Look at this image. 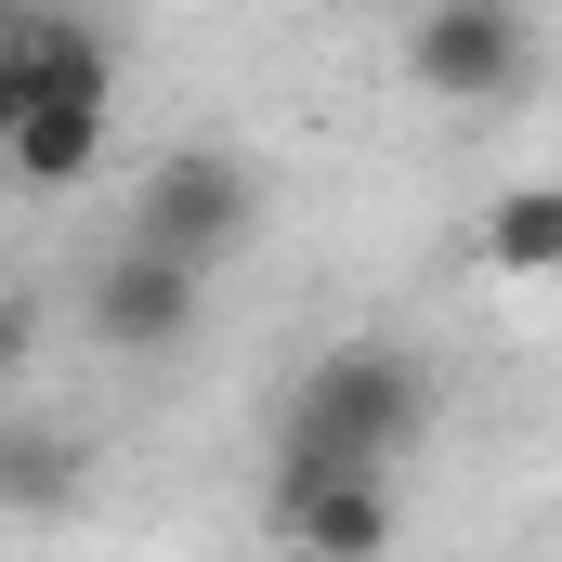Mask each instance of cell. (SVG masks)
Returning <instances> with one entry per match:
<instances>
[{
  "instance_id": "1",
  "label": "cell",
  "mask_w": 562,
  "mask_h": 562,
  "mask_svg": "<svg viewBox=\"0 0 562 562\" xmlns=\"http://www.w3.org/2000/svg\"><path fill=\"white\" fill-rule=\"evenodd\" d=\"M419 419H431L419 353H393V340H327V353L301 367L288 419H276V484H314V471H393V445H406Z\"/></svg>"
},
{
  "instance_id": "2",
  "label": "cell",
  "mask_w": 562,
  "mask_h": 562,
  "mask_svg": "<svg viewBox=\"0 0 562 562\" xmlns=\"http://www.w3.org/2000/svg\"><path fill=\"white\" fill-rule=\"evenodd\" d=\"M132 236L170 249V262H196V276H223V262L262 236V170H249L236 144H170V157L144 170V196H132Z\"/></svg>"
},
{
  "instance_id": "3",
  "label": "cell",
  "mask_w": 562,
  "mask_h": 562,
  "mask_svg": "<svg viewBox=\"0 0 562 562\" xmlns=\"http://www.w3.org/2000/svg\"><path fill=\"white\" fill-rule=\"evenodd\" d=\"M524 66H537L524 0H419L406 13V92H431V105H497V92H524Z\"/></svg>"
},
{
  "instance_id": "4",
  "label": "cell",
  "mask_w": 562,
  "mask_h": 562,
  "mask_svg": "<svg viewBox=\"0 0 562 562\" xmlns=\"http://www.w3.org/2000/svg\"><path fill=\"white\" fill-rule=\"evenodd\" d=\"M196 288H210L196 262H170V249L119 236V249L92 262V288H79V327H92V353H183Z\"/></svg>"
},
{
  "instance_id": "5",
  "label": "cell",
  "mask_w": 562,
  "mask_h": 562,
  "mask_svg": "<svg viewBox=\"0 0 562 562\" xmlns=\"http://www.w3.org/2000/svg\"><path fill=\"white\" fill-rule=\"evenodd\" d=\"M105 144H119V92H40V105H0V157H13V183H26V196L92 183V170H105Z\"/></svg>"
},
{
  "instance_id": "6",
  "label": "cell",
  "mask_w": 562,
  "mask_h": 562,
  "mask_svg": "<svg viewBox=\"0 0 562 562\" xmlns=\"http://www.w3.org/2000/svg\"><path fill=\"white\" fill-rule=\"evenodd\" d=\"M262 524L314 562H367V550H393V484L380 471H314V484H276Z\"/></svg>"
},
{
  "instance_id": "7",
  "label": "cell",
  "mask_w": 562,
  "mask_h": 562,
  "mask_svg": "<svg viewBox=\"0 0 562 562\" xmlns=\"http://www.w3.org/2000/svg\"><path fill=\"white\" fill-rule=\"evenodd\" d=\"M40 92H119L105 26H79V13H26L13 53H0V105H40Z\"/></svg>"
},
{
  "instance_id": "8",
  "label": "cell",
  "mask_w": 562,
  "mask_h": 562,
  "mask_svg": "<svg viewBox=\"0 0 562 562\" xmlns=\"http://www.w3.org/2000/svg\"><path fill=\"white\" fill-rule=\"evenodd\" d=\"M497 276H562V183H510L484 196V236H471Z\"/></svg>"
}]
</instances>
